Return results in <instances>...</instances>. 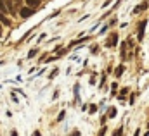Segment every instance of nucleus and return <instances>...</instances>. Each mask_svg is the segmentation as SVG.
Listing matches in <instances>:
<instances>
[{
  "label": "nucleus",
  "mask_w": 149,
  "mask_h": 136,
  "mask_svg": "<svg viewBox=\"0 0 149 136\" xmlns=\"http://www.w3.org/2000/svg\"><path fill=\"white\" fill-rule=\"evenodd\" d=\"M139 135H141V129H137V131H135V135H134V136H139Z\"/></svg>",
  "instance_id": "nucleus-14"
},
{
  "label": "nucleus",
  "mask_w": 149,
  "mask_h": 136,
  "mask_svg": "<svg viewBox=\"0 0 149 136\" xmlns=\"http://www.w3.org/2000/svg\"><path fill=\"white\" fill-rule=\"evenodd\" d=\"M0 12H7V9H5V3H3V0H0Z\"/></svg>",
  "instance_id": "nucleus-11"
},
{
  "label": "nucleus",
  "mask_w": 149,
  "mask_h": 136,
  "mask_svg": "<svg viewBox=\"0 0 149 136\" xmlns=\"http://www.w3.org/2000/svg\"><path fill=\"white\" fill-rule=\"evenodd\" d=\"M24 2H26V7H30L33 10L40 9V0H24Z\"/></svg>",
  "instance_id": "nucleus-4"
},
{
  "label": "nucleus",
  "mask_w": 149,
  "mask_h": 136,
  "mask_svg": "<svg viewBox=\"0 0 149 136\" xmlns=\"http://www.w3.org/2000/svg\"><path fill=\"white\" fill-rule=\"evenodd\" d=\"M33 12H35L33 9H30V7H24V5H23V7H21V10H19L21 17H24V19H26V17H30V16H33Z\"/></svg>",
  "instance_id": "nucleus-2"
},
{
  "label": "nucleus",
  "mask_w": 149,
  "mask_h": 136,
  "mask_svg": "<svg viewBox=\"0 0 149 136\" xmlns=\"http://www.w3.org/2000/svg\"><path fill=\"white\" fill-rule=\"evenodd\" d=\"M3 3H5V9H7L9 14H16V7H14L12 0H3Z\"/></svg>",
  "instance_id": "nucleus-3"
},
{
  "label": "nucleus",
  "mask_w": 149,
  "mask_h": 136,
  "mask_svg": "<svg viewBox=\"0 0 149 136\" xmlns=\"http://www.w3.org/2000/svg\"><path fill=\"white\" fill-rule=\"evenodd\" d=\"M71 136H80V133H78V131H74V133H73Z\"/></svg>",
  "instance_id": "nucleus-15"
},
{
  "label": "nucleus",
  "mask_w": 149,
  "mask_h": 136,
  "mask_svg": "<svg viewBox=\"0 0 149 136\" xmlns=\"http://www.w3.org/2000/svg\"><path fill=\"white\" fill-rule=\"evenodd\" d=\"M108 115H109V117H114V115H116V109H114V107L109 109V114H108Z\"/></svg>",
  "instance_id": "nucleus-10"
},
{
  "label": "nucleus",
  "mask_w": 149,
  "mask_h": 136,
  "mask_svg": "<svg viewBox=\"0 0 149 136\" xmlns=\"http://www.w3.org/2000/svg\"><path fill=\"white\" fill-rule=\"evenodd\" d=\"M121 135H123V129L120 128V129H118V131H116V133H114V135H113V136H121Z\"/></svg>",
  "instance_id": "nucleus-12"
},
{
  "label": "nucleus",
  "mask_w": 149,
  "mask_h": 136,
  "mask_svg": "<svg viewBox=\"0 0 149 136\" xmlns=\"http://www.w3.org/2000/svg\"><path fill=\"white\" fill-rule=\"evenodd\" d=\"M104 135H106V128L102 126V129H101V133H99V136H104Z\"/></svg>",
  "instance_id": "nucleus-13"
},
{
  "label": "nucleus",
  "mask_w": 149,
  "mask_h": 136,
  "mask_svg": "<svg viewBox=\"0 0 149 136\" xmlns=\"http://www.w3.org/2000/svg\"><path fill=\"white\" fill-rule=\"evenodd\" d=\"M146 9H148V2H142L141 5H137V7L134 9V12H135V14H139V12H142V10H146Z\"/></svg>",
  "instance_id": "nucleus-6"
},
{
  "label": "nucleus",
  "mask_w": 149,
  "mask_h": 136,
  "mask_svg": "<svg viewBox=\"0 0 149 136\" xmlns=\"http://www.w3.org/2000/svg\"><path fill=\"white\" fill-rule=\"evenodd\" d=\"M116 43H118V34L111 33L109 34V38L106 40V47H108V48H113V47H116Z\"/></svg>",
  "instance_id": "nucleus-1"
},
{
  "label": "nucleus",
  "mask_w": 149,
  "mask_h": 136,
  "mask_svg": "<svg viewBox=\"0 0 149 136\" xmlns=\"http://www.w3.org/2000/svg\"><path fill=\"white\" fill-rule=\"evenodd\" d=\"M144 30H146V21H142L141 24H139V41H142V38H144Z\"/></svg>",
  "instance_id": "nucleus-5"
},
{
  "label": "nucleus",
  "mask_w": 149,
  "mask_h": 136,
  "mask_svg": "<svg viewBox=\"0 0 149 136\" xmlns=\"http://www.w3.org/2000/svg\"><path fill=\"white\" fill-rule=\"evenodd\" d=\"M12 2H14V7H16V9H21V7L24 5V3H23V0H12Z\"/></svg>",
  "instance_id": "nucleus-9"
},
{
  "label": "nucleus",
  "mask_w": 149,
  "mask_h": 136,
  "mask_svg": "<svg viewBox=\"0 0 149 136\" xmlns=\"http://www.w3.org/2000/svg\"><path fill=\"white\" fill-rule=\"evenodd\" d=\"M0 36H2V30H0Z\"/></svg>",
  "instance_id": "nucleus-17"
},
{
  "label": "nucleus",
  "mask_w": 149,
  "mask_h": 136,
  "mask_svg": "<svg viewBox=\"0 0 149 136\" xmlns=\"http://www.w3.org/2000/svg\"><path fill=\"white\" fill-rule=\"evenodd\" d=\"M0 23H3L5 26H9V24H10V21H9L5 16H3V12H0Z\"/></svg>",
  "instance_id": "nucleus-7"
},
{
  "label": "nucleus",
  "mask_w": 149,
  "mask_h": 136,
  "mask_svg": "<svg viewBox=\"0 0 149 136\" xmlns=\"http://www.w3.org/2000/svg\"><path fill=\"white\" fill-rule=\"evenodd\" d=\"M35 136H42L40 135V131H35Z\"/></svg>",
  "instance_id": "nucleus-16"
},
{
  "label": "nucleus",
  "mask_w": 149,
  "mask_h": 136,
  "mask_svg": "<svg viewBox=\"0 0 149 136\" xmlns=\"http://www.w3.org/2000/svg\"><path fill=\"white\" fill-rule=\"evenodd\" d=\"M123 71H125V67H123V66H118V67H116V71H114V74H116V78H120V76L123 74Z\"/></svg>",
  "instance_id": "nucleus-8"
}]
</instances>
